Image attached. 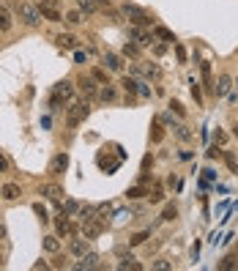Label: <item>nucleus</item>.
<instances>
[{
  "label": "nucleus",
  "mask_w": 238,
  "mask_h": 271,
  "mask_svg": "<svg viewBox=\"0 0 238 271\" xmlns=\"http://www.w3.org/2000/svg\"><path fill=\"white\" fill-rule=\"evenodd\" d=\"M14 14L19 17V22L22 25H28V28H38L42 25V11H38V6L36 3H30V0H14Z\"/></svg>",
  "instance_id": "obj_1"
},
{
  "label": "nucleus",
  "mask_w": 238,
  "mask_h": 271,
  "mask_svg": "<svg viewBox=\"0 0 238 271\" xmlns=\"http://www.w3.org/2000/svg\"><path fill=\"white\" fill-rule=\"evenodd\" d=\"M91 115V104H88V99H83V101H69V107H66V126L69 129H77L83 121Z\"/></svg>",
  "instance_id": "obj_2"
},
{
  "label": "nucleus",
  "mask_w": 238,
  "mask_h": 271,
  "mask_svg": "<svg viewBox=\"0 0 238 271\" xmlns=\"http://www.w3.org/2000/svg\"><path fill=\"white\" fill-rule=\"evenodd\" d=\"M74 99V83H69V80H63V83H58L55 88H52V99H50V104L52 107H58L60 101H69Z\"/></svg>",
  "instance_id": "obj_3"
},
{
  "label": "nucleus",
  "mask_w": 238,
  "mask_h": 271,
  "mask_svg": "<svg viewBox=\"0 0 238 271\" xmlns=\"http://www.w3.org/2000/svg\"><path fill=\"white\" fill-rule=\"evenodd\" d=\"M38 11H42V17L47 22H63V11H60L58 0H38Z\"/></svg>",
  "instance_id": "obj_4"
},
{
  "label": "nucleus",
  "mask_w": 238,
  "mask_h": 271,
  "mask_svg": "<svg viewBox=\"0 0 238 271\" xmlns=\"http://www.w3.org/2000/svg\"><path fill=\"white\" fill-rule=\"evenodd\" d=\"M121 11H124V17H129L134 25H137V28H142V25H151V17H148L140 6H134V3H124V6H121Z\"/></svg>",
  "instance_id": "obj_5"
},
{
  "label": "nucleus",
  "mask_w": 238,
  "mask_h": 271,
  "mask_svg": "<svg viewBox=\"0 0 238 271\" xmlns=\"http://www.w3.org/2000/svg\"><path fill=\"white\" fill-rule=\"evenodd\" d=\"M77 91L83 93L85 99H96L99 96V83L93 77H85V74H83V77L77 80Z\"/></svg>",
  "instance_id": "obj_6"
},
{
  "label": "nucleus",
  "mask_w": 238,
  "mask_h": 271,
  "mask_svg": "<svg viewBox=\"0 0 238 271\" xmlns=\"http://www.w3.org/2000/svg\"><path fill=\"white\" fill-rule=\"evenodd\" d=\"M101 227H104V225H101V222H96V216H91V219H83V236H85L88 241L96 239V236L101 233Z\"/></svg>",
  "instance_id": "obj_7"
},
{
  "label": "nucleus",
  "mask_w": 238,
  "mask_h": 271,
  "mask_svg": "<svg viewBox=\"0 0 238 271\" xmlns=\"http://www.w3.org/2000/svg\"><path fill=\"white\" fill-rule=\"evenodd\" d=\"M55 230H58L60 239H69V236H74V227H71V222H69V214L60 211V216L55 219Z\"/></svg>",
  "instance_id": "obj_8"
},
{
  "label": "nucleus",
  "mask_w": 238,
  "mask_h": 271,
  "mask_svg": "<svg viewBox=\"0 0 238 271\" xmlns=\"http://www.w3.org/2000/svg\"><path fill=\"white\" fill-rule=\"evenodd\" d=\"M99 101H104V104H112V101L115 99H118V88H115V85H110V83H107V85H101L99 88V96H96Z\"/></svg>",
  "instance_id": "obj_9"
},
{
  "label": "nucleus",
  "mask_w": 238,
  "mask_h": 271,
  "mask_svg": "<svg viewBox=\"0 0 238 271\" xmlns=\"http://www.w3.org/2000/svg\"><path fill=\"white\" fill-rule=\"evenodd\" d=\"M60 50H80V38L71 36V33H60V36L55 38Z\"/></svg>",
  "instance_id": "obj_10"
},
{
  "label": "nucleus",
  "mask_w": 238,
  "mask_h": 271,
  "mask_svg": "<svg viewBox=\"0 0 238 271\" xmlns=\"http://www.w3.org/2000/svg\"><path fill=\"white\" fill-rule=\"evenodd\" d=\"M66 167H69V153H58V157L50 162V173L52 175H60Z\"/></svg>",
  "instance_id": "obj_11"
},
{
  "label": "nucleus",
  "mask_w": 238,
  "mask_h": 271,
  "mask_svg": "<svg viewBox=\"0 0 238 271\" xmlns=\"http://www.w3.org/2000/svg\"><path fill=\"white\" fill-rule=\"evenodd\" d=\"M42 192H44L52 203H63V195H66L58 184H44V186H42Z\"/></svg>",
  "instance_id": "obj_12"
},
{
  "label": "nucleus",
  "mask_w": 238,
  "mask_h": 271,
  "mask_svg": "<svg viewBox=\"0 0 238 271\" xmlns=\"http://www.w3.org/2000/svg\"><path fill=\"white\" fill-rule=\"evenodd\" d=\"M11 28H14V14L6 6H0V33H9Z\"/></svg>",
  "instance_id": "obj_13"
},
{
  "label": "nucleus",
  "mask_w": 238,
  "mask_h": 271,
  "mask_svg": "<svg viewBox=\"0 0 238 271\" xmlns=\"http://www.w3.org/2000/svg\"><path fill=\"white\" fill-rule=\"evenodd\" d=\"M104 69L107 71H124V60H121V55L107 52V55H104Z\"/></svg>",
  "instance_id": "obj_14"
},
{
  "label": "nucleus",
  "mask_w": 238,
  "mask_h": 271,
  "mask_svg": "<svg viewBox=\"0 0 238 271\" xmlns=\"http://www.w3.org/2000/svg\"><path fill=\"white\" fill-rule=\"evenodd\" d=\"M0 195H3V200H6V203H14V200H19L22 189H19L17 184H3V189H0Z\"/></svg>",
  "instance_id": "obj_15"
},
{
  "label": "nucleus",
  "mask_w": 238,
  "mask_h": 271,
  "mask_svg": "<svg viewBox=\"0 0 238 271\" xmlns=\"http://www.w3.org/2000/svg\"><path fill=\"white\" fill-rule=\"evenodd\" d=\"M69 252H71L74 257H83V255L88 252V239H71Z\"/></svg>",
  "instance_id": "obj_16"
},
{
  "label": "nucleus",
  "mask_w": 238,
  "mask_h": 271,
  "mask_svg": "<svg viewBox=\"0 0 238 271\" xmlns=\"http://www.w3.org/2000/svg\"><path fill=\"white\" fill-rule=\"evenodd\" d=\"M96 266H99V255L96 252H88V255L80 257V263L74 268H96Z\"/></svg>",
  "instance_id": "obj_17"
},
{
  "label": "nucleus",
  "mask_w": 238,
  "mask_h": 271,
  "mask_svg": "<svg viewBox=\"0 0 238 271\" xmlns=\"http://www.w3.org/2000/svg\"><path fill=\"white\" fill-rule=\"evenodd\" d=\"M230 88H233V77H230V74H219V85H216V93H219V96H227Z\"/></svg>",
  "instance_id": "obj_18"
},
{
  "label": "nucleus",
  "mask_w": 238,
  "mask_h": 271,
  "mask_svg": "<svg viewBox=\"0 0 238 271\" xmlns=\"http://www.w3.org/2000/svg\"><path fill=\"white\" fill-rule=\"evenodd\" d=\"M121 88L126 91V96H134V93H140V83H137V80H132V77H124V80H121Z\"/></svg>",
  "instance_id": "obj_19"
},
{
  "label": "nucleus",
  "mask_w": 238,
  "mask_h": 271,
  "mask_svg": "<svg viewBox=\"0 0 238 271\" xmlns=\"http://www.w3.org/2000/svg\"><path fill=\"white\" fill-rule=\"evenodd\" d=\"M44 249L50 255H58L60 252V236H47V239H44Z\"/></svg>",
  "instance_id": "obj_20"
},
{
  "label": "nucleus",
  "mask_w": 238,
  "mask_h": 271,
  "mask_svg": "<svg viewBox=\"0 0 238 271\" xmlns=\"http://www.w3.org/2000/svg\"><path fill=\"white\" fill-rule=\"evenodd\" d=\"M63 19H66L69 25H74V28L85 22V19H83V11H80V9H71V11H66V14H63Z\"/></svg>",
  "instance_id": "obj_21"
},
{
  "label": "nucleus",
  "mask_w": 238,
  "mask_h": 271,
  "mask_svg": "<svg viewBox=\"0 0 238 271\" xmlns=\"http://www.w3.org/2000/svg\"><path fill=\"white\" fill-rule=\"evenodd\" d=\"M200 69H203V83H206V88H208V91H211V93H216L214 77H211V63H203V66H200Z\"/></svg>",
  "instance_id": "obj_22"
},
{
  "label": "nucleus",
  "mask_w": 238,
  "mask_h": 271,
  "mask_svg": "<svg viewBox=\"0 0 238 271\" xmlns=\"http://www.w3.org/2000/svg\"><path fill=\"white\" fill-rule=\"evenodd\" d=\"M153 36H159L162 42H167V44H173L175 42V36H173V30H167V28H162V25H156L153 28Z\"/></svg>",
  "instance_id": "obj_23"
},
{
  "label": "nucleus",
  "mask_w": 238,
  "mask_h": 271,
  "mask_svg": "<svg viewBox=\"0 0 238 271\" xmlns=\"http://www.w3.org/2000/svg\"><path fill=\"white\" fill-rule=\"evenodd\" d=\"M80 11H85V14H93V11H99V3L96 0H77Z\"/></svg>",
  "instance_id": "obj_24"
},
{
  "label": "nucleus",
  "mask_w": 238,
  "mask_h": 271,
  "mask_svg": "<svg viewBox=\"0 0 238 271\" xmlns=\"http://www.w3.org/2000/svg\"><path fill=\"white\" fill-rule=\"evenodd\" d=\"M151 140H153V143H162V140H165V129H162V121H156V124L151 126Z\"/></svg>",
  "instance_id": "obj_25"
},
{
  "label": "nucleus",
  "mask_w": 238,
  "mask_h": 271,
  "mask_svg": "<svg viewBox=\"0 0 238 271\" xmlns=\"http://www.w3.org/2000/svg\"><path fill=\"white\" fill-rule=\"evenodd\" d=\"M60 211H63V214H69V216H74V214L80 211L77 200H66V203H60Z\"/></svg>",
  "instance_id": "obj_26"
},
{
  "label": "nucleus",
  "mask_w": 238,
  "mask_h": 271,
  "mask_svg": "<svg viewBox=\"0 0 238 271\" xmlns=\"http://www.w3.org/2000/svg\"><path fill=\"white\" fill-rule=\"evenodd\" d=\"M118 268H121V271H126V268H132V271H140L142 266H140L137 260H134V257H126V260H121V263H118Z\"/></svg>",
  "instance_id": "obj_27"
},
{
  "label": "nucleus",
  "mask_w": 238,
  "mask_h": 271,
  "mask_svg": "<svg viewBox=\"0 0 238 271\" xmlns=\"http://www.w3.org/2000/svg\"><path fill=\"white\" fill-rule=\"evenodd\" d=\"M148 230H140V233H134L132 239H129V244H132V247H140V244H145V239H148Z\"/></svg>",
  "instance_id": "obj_28"
},
{
  "label": "nucleus",
  "mask_w": 238,
  "mask_h": 271,
  "mask_svg": "<svg viewBox=\"0 0 238 271\" xmlns=\"http://www.w3.org/2000/svg\"><path fill=\"white\" fill-rule=\"evenodd\" d=\"M219 268H222V271L238 268V266H235V255H227V257H222V260H219Z\"/></svg>",
  "instance_id": "obj_29"
},
{
  "label": "nucleus",
  "mask_w": 238,
  "mask_h": 271,
  "mask_svg": "<svg viewBox=\"0 0 238 271\" xmlns=\"http://www.w3.org/2000/svg\"><path fill=\"white\" fill-rule=\"evenodd\" d=\"M145 189H142V186H132V189H129V192H126V198L129 200H140V198H145Z\"/></svg>",
  "instance_id": "obj_30"
},
{
  "label": "nucleus",
  "mask_w": 238,
  "mask_h": 271,
  "mask_svg": "<svg viewBox=\"0 0 238 271\" xmlns=\"http://www.w3.org/2000/svg\"><path fill=\"white\" fill-rule=\"evenodd\" d=\"M91 77L96 80L99 85H107V69H91Z\"/></svg>",
  "instance_id": "obj_31"
},
{
  "label": "nucleus",
  "mask_w": 238,
  "mask_h": 271,
  "mask_svg": "<svg viewBox=\"0 0 238 271\" xmlns=\"http://www.w3.org/2000/svg\"><path fill=\"white\" fill-rule=\"evenodd\" d=\"M175 216H178V208H175V206H165V211H162V219H165V222H173Z\"/></svg>",
  "instance_id": "obj_32"
},
{
  "label": "nucleus",
  "mask_w": 238,
  "mask_h": 271,
  "mask_svg": "<svg viewBox=\"0 0 238 271\" xmlns=\"http://www.w3.org/2000/svg\"><path fill=\"white\" fill-rule=\"evenodd\" d=\"M189 85H192V96H194V101H197V104H203V91H200V85H197L194 77L189 80Z\"/></svg>",
  "instance_id": "obj_33"
},
{
  "label": "nucleus",
  "mask_w": 238,
  "mask_h": 271,
  "mask_svg": "<svg viewBox=\"0 0 238 271\" xmlns=\"http://www.w3.org/2000/svg\"><path fill=\"white\" fill-rule=\"evenodd\" d=\"M124 55H126V58H137V55H140V44H132V42H129V44L124 47Z\"/></svg>",
  "instance_id": "obj_34"
},
{
  "label": "nucleus",
  "mask_w": 238,
  "mask_h": 271,
  "mask_svg": "<svg viewBox=\"0 0 238 271\" xmlns=\"http://www.w3.org/2000/svg\"><path fill=\"white\" fill-rule=\"evenodd\" d=\"M145 74H148V80H159L162 77V71H159V66H156V63H148L145 66Z\"/></svg>",
  "instance_id": "obj_35"
},
{
  "label": "nucleus",
  "mask_w": 238,
  "mask_h": 271,
  "mask_svg": "<svg viewBox=\"0 0 238 271\" xmlns=\"http://www.w3.org/2000/svg\"><path fill=\"white\" fill-rule=\"evenodd\" d=\"M151 268H156V271H167V268H173V263H170V260H162V257H159V260L151 263Z\"/></svg>",
  "instance_id": "obj_36"
},
{
  "label": "nucleus",
  "mask_w": 238,
  "mask_h": 271,
  "mask_svg": "<svg viewBox=\"0 0 238 271\" xmlns=\"http://www.w3.org/2000/svg\"><path fill=\"white\" fill-rule=\"evenodd\" d=\"M173 129H175V134H178L183 143H186V140H192V132H189L186 126H173Z\"/></svg>",
  "instance_id": "obj_37"
},
{
  "label": "nucleus",
  "mask_w": 238,
  "mask_h": 271,
  "mask_svg": "<svg viewBox=\"0 0 238 271\" xmlns=\"http://www.w3.org/2000/svg\"><path fill=\"white\" fill-rule=\"evenodd\" d=\"M33 211L38 214V219H42V222H50V216H47V208L42 206V203H36V206H33Z\"/></svg>",
  "instance_id": "obj_38"
},
{
  "label": "nucleus",
  "mask_w": 238,
  "mask_h": 271,
  "mask_svg": "<svg viewBox=\"0 0 238 271\" xmlns=\"http://www.w3.org/2000/svg\"><path fill=\"white\" fill-rule=\"evenodd\" d=\"M148 198H151V203H162V200H165V192H162V186H156L153 195L148 192Z\"/></svg>",
  "instance_id": "obj_39"
},
{
  "label": "nucleus",
  "mask_w": 238,
  "mask_h": 271,
  "mask_svg": "<svg viewBox=\"0 0 238 271\" xmlns=\"http://www.w3.org/2000/svg\"><path fill=\"white\" fill-rule=\"evenodd\" d=\"M175 58H178V63H186V50L181 44H175Z\"/></svg>",
  "instance_id": "obj_40"
},
{
  "label": "nucleus",
  "mask_w": 238,
  "mask_h": 271,
  "mask_svg": "<svg viewBox=\"0 0 238 271\" xmlns=\"http://www.w3.org/2000/svg\"><path fill=\"white\" fill-rule=\"evenodd\" d=\"M170 107H173V112H175V115H181V118H183V112H186V110H183L181 101H175V99H173V101H170Z\"/></svg>",
  "instance_id": "obj_41"
},
{
  "label": "nucleus",
  "mask_w": 238,
  "mask_h": 271,
  "mask_svg": "<svg viewBox=\"0 0 238 271\" xmlns=\"http://www.w3.org/2000/svg\"><path fill=\"white\" fill-rule=\"evenodd\" d=\"M224 159H227V167H230V170H238V162H235L233 153H227V151H224Z\"/></svg>",
  "instance_id": "obj_42"
},
{
  "label": "nucleus",
  "mask_w": 238,
  "mask_h": 271,
  "mask_svg": "<svg viewBox=\"0 0 238 271\" xmlns=\"http://www.w3.org/2000/svg\"><path fill=\"white\" fill-rule=\"evenodd\" d=\"M224 143H227V134H224V132H216V134H214V145H224Z\"/></svg>",
  "instance_id": "obj_43"
},
{
  "label": "nucleus",
  "mask_w": 238,
  "mask_h": 271,
  "mask_svg": "<svg viewBox=\"0 0 238 271\" xmlns=\"http://www.w3.org/2000/svg\"><path fill=\"white\" fill-rule=\"evenodd\" d=\"M9 170V159H6V153L0 151V173H6Z\"/></svg>",
  "instance_id": "obj_44"
},
{
  "label": "nucleus",
  "mask_w": 238,
  "mask_h": 271,
  "mask_svg": "<svg viewBox=\"0 0 238 271\" xmlns=\"http://www.w3.org/2000/svg\"><path fill=\"white\" fill-rule=\"evenodd\" d=\"M165 50H167V42L165 44H156L153 47V55H165Z\"/></svg>",
  "instance_id": "obj_45"
},
{
  "label": "nucleus",
  "mask_w": 238,
  "mask_h": 271,
  "mask_svg": "<svg viewBox=\"0 0 238 271\" xmlns=\"http://www.w3.org/2000/svg\"><path fill=\"white\" fill-rule=\"evenodd\" d=\"M216 157H222V148H211V151H208V159H216Z\"/></svg>",
  "instance_id": "obj_46"
},
{
  "label": "nucleus",
  "mask_w": 238,
  "mask_h": 271,
  "mask_svg": "<svg viewBox=\"0 0 238 271\" xmlns=\"http://www.w3.org/2000/svg\"><path fill=\"white\" fill-rule=\"evenodd\" d=\"M74 58H77V63H85L88 55H85V52H80V50H74Z\"/></svg>",
  "instance_id": "obj_47"
},
{
  "label": "nucleus",
  "mask_w": 238,
  "mask_h": 271,
  "mask_svg": "<svg viewBox=\"0 0 238 271\" xmlns=\"http://www.w3.org/2000/svg\"><path fill=\"white\" fill-rule=\"evenodd\" d=\"M52 266H55V268H60V266H66V257H60V255H58V257H55V263H52Z\"/></svg>",
  "instance_id": "obj_48"
},
{
  "label": "nucleus",
  "mask_w": 238,
  "mask_h": 271,
  "mask_svg": "<svg viewBox=\"0 0 238 271\" xmlns=\"http://www.w3.org/2000/svg\"><path fill=\"white\" fill-rule=\"evenodd\" d=\"M50 266H52V263H47V260H38V263H36V266H33V268L38 271V268H50Z\"/></svg>",
  "instance_id": "obj_49"
},
{
  "label": "nucleus",
  "mask_w": 238,
  "mask_h": 271,
  "mask_svg": "<svg viewBox=\"0 0 238 271\" xmlns=\"http://www.w3.org/2000/svg\"><path fill=\"white\" fill-rule=\"evenodd\" d=\"M0 241H6V225H0Z\"/></svg>",
  "instance_id": "obj_50"
},
{
  "label": "nucleus",
  "mask_w": 238,
  "mask_h": 271,
  "mask_svg": "<svg viewBox=\"0 0 238 271\" xmlns=\"http://www.w3.org/2000/svg\"><path fill=\"white\" fill-rule=\"evenodd\" d=\"M96 3H99V6H107V9H110V3H112V0H96Z\"/></svg>",
  "instance_id": "obj_51"
},
{
  "label": "nucleus",
  "mask_w": 238,
  "mask_h": 271,
  "mask_svg": "<svg viewBox=\"0 0 238 271\" xmlns=\"http://www.w3.org/2000/svg\"><path fill=\"white\" fill-rule=\"evenodd\" d=\"M233 255H235V266H238V247L233 249Z\"/></svg>",
  "instance_id": "obj_52"
},
{
  "label": "nucleus",
  "mask_w": 238,
  "mask_h": 271,
  "mask_svg": "<svg viewBox=\"0 0 238 271\" xmlns=\"http://www.w3.org/2000/svg\"><path fill=\"white\" fill-rule=\"evenodd\" d=\"M233 134H235V137H238V124H235V126H233Z\"/></svg>",
  "instance_id": "obj_53"
}]
</instances>
